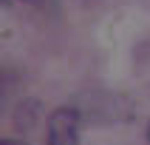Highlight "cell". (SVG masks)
Segmentation results:
<instances>
[{
    "label": "cell",
    "instance_id": "6da1fadb",
    "mask_svg": "<svg viewBox=\"0 0 150 145\" xmlns=\"http://www.w3.org/2000/svg\"><path fill=\"white\" fill-rule=\"evenodd\" d=\"M79 125H82L79 108L76 105H59L48 117L45 142L48 145H79Z\"/></svg>",
    "mask_w": 150,
    "mask_h": 145
},
{
    "label": "cell",
    "instance_id": "7a4b0ae2",
    "mask_svg": "<svg viewBox=\"0 0 150 145\" xmlns=\"http://www.w3.org/2000/svg\"><path fill=\"white\" fill-rule=\"evenodd\" d=\"M37 111H40V105H37V100H25V102H20L17 105V111H14V125L17 128H31L34 125V119H37Z\"/></svg>",
    "mask_w": 150,
    "mask_h": 145
},
{
    "label": "cell",
    "instance_id": "3957f363",
    "mask_svg": "<svg viewBox=\"0 0 150 145\" xmlns=\"http://www.w3.org/2000/svg\"><path fill=\"white\" fill-rule=\"evenodd\" d=\"M0 145H25V142H20V139H3Z\"/></svg>",
    "mask_w": 150,
    "mask_h": 145
},
{
    "label": "cell",
    "instance_id": "277c9868",
    "mask_svg": "<svg viewBox=\"0 0 150 145\" xmlns=\"http://www.w3.org/2000/svg\"><path fill=\"white\" fill-rule=\"evenodd\" d=\"M147 139H150V122H147Z\"/></svg>",
    "mask_w": 150,
    "mask_h": 145
}]
</instances>
